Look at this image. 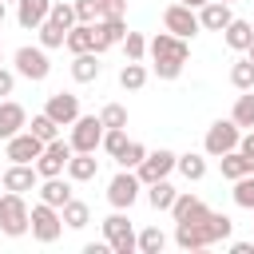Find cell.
I'll return each instance as SVG.
<instances>
[{
    "label": "cell",
    "mask_w": 254,
    "mask_h": 254,
    "mask_svg": "<svg viewBox=\"0 0 254 254\" xmlns=\"http://www.w3.org/2000/svg\"><path fill=\"white\" fill-rule=\"evenodd\" d=\"M28 230H32V206L24 202V194L4 190V194H0V234L20 238V234H28Z\"/></svg>",
    "instance_id": "obj_2"
},
{
    "label": "cell",
    "mask_w": 254,
    "mask_h": 254,
    "mask_svg": "<svg viewBox=\"0 0 254 254\" xmlns=\"http://www.w3.org/2000/svg\"><path fill=\"white\" fill-rule=\"evenodd\" d=\"M147 56L155 60V75H159V79H179L183 67H187V60H190V48H187L183 36L159 32V36L147 40Z\"/></svg>",
    "instance_id": "obj_1"
},
{
    "label": "cell",
    "mask_w": 254,
    "mask_h": 254,
    "mask_svg": "<svg viewBox=\"0 0 254 254\" xmlns=\"http://www.w3.org/2000/svg\"><path fill=\"white\" fill-rule=\"evenodd\" d=\"M175 246L179 250H206L214 246V234H210V222L198 218V222H175Z\"/></svg>",
    "instance_id": "obj_10"
},
{
    "label": "cell",
    "mask_w": 254,
    "mask_h": 254,
    "mask_svg": "<svg viewBox=\"0 0 254 254\" xmlns=\"http://www.w3.org/2000/svg\"><path fill=\"white\" fill-rule=\"evenodd\" d=\"M95 175H99L95 151H75V155L67 159V179H71V183H91Z\"/></svg>",
    "instance_id": "obj_20"
},
{
    "label": "cell",
    "mask_w": 254,
    "mask_h": 254,
    "mask_svg": "<svg viewBox=\"0 0 254 254\" xmlns=\"http://www.w3.org/2000/svg\"><path fill=\"white\" fill-rule=\"evenodd\" d=\"M163 28L167 32H175V36H183V40H190V36H198V8H187V4H171L167 12H163Z\"/></svg>",
    "instance_id": "obj_11"
},
{
    "label": "cell",
    "mask_w": 254,
    "mask_h": 254,
    "mask_svg": "<svg viewBox=\"0 0 254 254\" xmlns=\"http://www.w3.org/2000/svg\"><path fill=\"white\" fill-rule=\"evenodd\" d=\"M103 234H107V242H111L115 254H135L139 250V234L131 230V222H127L123 210H115V214L103 218Z\"/></svg>",
    "instance_id": "obj_7"
},
{
    "label": "cell",
    "mask_w": 254,
    "mask_h": 254,
    "mask_svg": "<svg viewBox=\"0 0 254 254\" xmlns=\"http://www.w3.org/2000/svg\"><path fill=\"white\" fill-rule=\"evenodd\" d=\"M175 171H179L187 183H198V179L206 175V159H202V155H194V151H187V155H179Z\"/></svg>",
    "instance_id": "obj_28"
},
{
    "label": "cell",
    "mask_w": 254,
    "mask_h": 254,
    "mask_svg": "<svg viewBox=\"0 0 254 254\" xmlns=\"http://www.w3.org/2000/svg\"><path fill=\"white\" fill-rule=\"evenodd\" d=\"M250 24H254V20H250Z\"/></svg>",
    "instance_id": "obj_55"
},
{
    "label": "cell",
    "mask_w": 254,
    "mask_h": 254,
    "mask_svg": "<svg viewBox=\"0 0 254 254\" xmlns=\"http://www.w3.org/2000/svg\"><path fill=\"white\" fill-rule=\"evenodd\" d=\"M0 183H4V190L28 194V190H36V183H40V171H36V163H12V167L0 175Z\"/></svg>",
    "instance_id": "obj_15"
},
{
    "label": "cell",
    "mask_w": 254,
    "mask_h": 254,
    "mask_svg": "<svg viewBox=\"0 0 254 254\" xmlns=\"http://www.w3.org/2000/svg\"><path fill=\"white\" fill-rule=\"evenodd\" d=\"M210 214V206L198 198V194H190V190H179V198L171 202V218L175 222H198V218H206Z\"/></svg>",
    "instance_id": "obj_16"
},
{
    "label": "cell",
    "mask_w": 254,
    "mask_h": 254,
    "mask_svg": "<svg viewBox=\"0 0 254 254\" xmlns=\"http://www.w3.org/2000/svg\"><path fill=\"white\" fill-rule=\"evenodd\" d=\"M234 202L242 210H254V171L242 175V179H234Z\"/></svg>",
    "instance_id": "obj_36"
},
{
    "label": "cell",
    "mask_w": 254,
    "mask_h": 254,
    "mask_svg": "<svg viewBox=\"0 0 254 254\" xmlns=\"http://www.w3.org/2000/svg\"><path fill=\"white\" fill-rule=\"evenodd\" d=\"M12 87H16V71L0 67V99H4V95H12Z\"/></svg>",
    "instance_id": "obj_46"
},
{
    "label": "cell",
    "mask_w": 254,
    "mask_h": 254,
    "mask_svg": "<svg viewBox=\"0 0 254 254\" xmlns=\"http://www.w3.org/2000/svg\"><path fill=\"white\" fill-rule=\"evenodd\" d=\"M123 147H127V127H107V131H103V151H107L111 159H119Z\"/></svg>",
    "instance_id": "obj_38"
},
{
    "label": "cell",
    "mask_w": 254,
    "mask_h": 254,
    "mask_svg": "<svg viewBox=\"0 0 254 254\" xmlns=\"http://www.w3.org/2000/svg\"><path fill=\"white\" fill-rule=\"evenodd\" d=\"M246 60H250V64H254V40H250V48H246Z\"/></svg>",
    "instance_id": "obj_51"
},
{
    "label": "cell",
    "mask_w": 254,
    "mask_h": 254,
    "mask_svg": "<svg viewBox=\"0 0 254 254\" xmlns=\"http://www.w3.org/2000/svg\"><path fill=\"white\" fill-rule=\"evenodd\" d=\"M143 83H147V67H143V60H127L123 71H119V87H123V91H139Z\"/></svg>",
    "instance_id": "obj_27"
},
{
    "label": "cell",
    "mask_w": 254,
    "mask_h": 254,
    "mask_svg": "<svg viewBox=\"0 0 254 254\" xmlns=\"http://www.w3.org/2000/svg\"><path fill=\"white\" fill-rule=\"evenodd\" d=\"M36 32H40V44H44L48 52H52V48H64V44H67V28H64V24H56L52 16H48V20H44V24L36 28Z\"/></svg>",
    "instance_id": "obj_30"
},
{
    "label": "cell",
    "mask_w": 254,
    "mask_h": 254,
    "mask_svg": "<svg viewBox=\"0 0 254 254\" xmlns=\"http://www.w3.org/2000/svg\"><path fill=\"white\" fill-rule=\"evenodd\" d=\"M238 139H242V127L234 119H214L206 127V139H202V151L210 159H222L226 151H238Z\"/></svg>",
    "instance_id": "obj_3"
},
{
    "label": "cell",
    "mask_w": 254,
    "mask_h": 254,
    "mask_svg": "<svg viewBox=\"0 0 254 254\" xmlns=\"http://www.w3.org/2000/svg\"><path fill=\"white\" fill-rule=\"evenodd\" d=\"M44 111H48L60 127H71V123L79 119V95H71V91H56V95H48Z\"/></svg>",
    "instance_id": "obj_14"
},
{
    "label": "cell",
    "mask_w": 254,
    "mask_h": 254,
    "mask_svg": "<svg viewBox=\"0 0 254 254\" xmlns=\"http://www.w3.org/2000/svg\"><path fill=\"white\" fill-rule=\"evenodd\" d=\"M99 71H103L99 52H79V56H71V79H75V83H95Z\"/></svg>",
    "instance_id": "obj_22"
},
{
    "label": "cell",
    "mask_w": 254,
    "mask_h": 254,
    "mask_svg": "<svg viewBox=\"0 0 254 254\" xmlns=\"http://www.w3.org/2000/svg\"><path fill=\"white\" fill-rule=\"evenodd\" d=\"M218 171H222V179H242V175H250V167H246V155L242 151H226L222 159H218Z\"/></svg>",
    "instance_id": "obj_31"
},
{
    "label": "cell",
    "mask_w": 254,
    "mask_h": 254,
    "mask_svg": "<svg viewBox=\"0 0 254 254\" xmlns=\"http://www.w3.org/2000/svg\"><path fill=\"white\" fill-rule=\"evenodd\" d=\"M143 159H147V147H143V143H135V139H127V147L119 151V159H115V163H119L123 171H135Z\"/></svg>",
    "instance_id": "obj_35"
},
{
    "label": "cell",
    "mask_w": 254,
    "mask_h": 254,
    "mask_svg": "<svg viewBox=\"0 0 254 254\" xmlns=\"http://www.w3.org/2000/svg\"><path fill=\"white\" fill-rule=\"evenodd\" d=\"M230 83H234L238 91H250V87H254V64H250V60H238V64L230 67Z\"/></svg>",
    "instance_id": "obj_37"
},
{
    "label": "cell",
    "mask_w": 254,
    "mask_h": 254,
    "mask_svg": "<svg viewBox=\"0 0 254 254\" xmlns=\"http://www.w3.org/2000/svg\"><path fill=\"white\" fill-rule=\"evenodd\" d=\"M71 155H75V151H71V143H64V139H52V143L44 147V155L36 159V171H40V179H56V175H64Z\"/></svg>",
    "instance_id": "obj_12"
},
{
    "label": "cell",
    "mask_w": 254,
    "mask_h": 254,
    "mask_svg": "<svg viewBox=\"0 0 254 254\" xmlns=\"http://www.w3.org/2000/svg\"><path fill=\"white\" fill-rule=\"evenodd\" d=\"M0 64H4V44H0Z\"/></svg>",
    "instance_id": "obj_52"
},
{
    "label": "cell",
    "mask_w": 254,
    "mask_h": 254,
    "mask_svg": "<svg viewBox=\"0 0 254 254\" xmlns=\"http://www.w3.org/2000/svg\"><path fill=\"white\" fill-rule=\"evenodd\" d=\"M222 40H226V48L246 52V48H250V40H254V24H250V20H230V24L222 28Z\"/></svg>",
    "instance_id": "obj_24"
},
{
    "label": "cell",
    "mask_w": 254,
    "mask_h": 254,
    "mask_svg": "<svg viewBox=\"0 0 254 254\" xmlns=\"http://www.w3.org/2000/svg\"><path fill=\"white\" fill-rule=\"evenodd\" d=\"M119 48H123V56H127V60H143V56H147V40H143L139 32H127Z\"/></svg>",
    "instance_id": "obj_40"
},
{
    "label": "cell",
    "mask_w": 254,
    "mask_h": 254,
    "mask_svg": "<svg viewBox=\"0 0 254 254\" xmlns=\"http://www.w3.org/2000/svg\"><path fill=\"white\" fill-rule=\"evenodd\" d=\"M206 222H210V234H214V242H226V238L234 234V222H230L226 214H218V210H210V214H206Z\"/></svg>",
    "instance_id": "obj_39"
},
{
    "label": "cell",
    "mask_w": 254,
    "mask_h": 254,
    "mask_svg": "<svg viewBox=\"0 0 254 254\" xmlns=\"http://www.w3.org/2000/svg\"><path fill=\"white\" fill-rule=\"evenodd\" d=\"M28 127V111L16 103V99H0V139L8 143L12 135H20Z\"/></svg>",
    "instance_id": "obj_17"
},
{
    "label": "cell",
    "mask_w": 254,
    "mask_h": 254,
    "mask_svg": "<svg viewBox=\"0 0 254 254\" xmlns=\"http://www.w3.org/2000/svg\"><path fill=\"white\" fill-rule=\"evenodd\" d=\"M230 119H234L238 127H254V87H250V91H242V95L234 99V111H230Z\"/></svg>",
    "instance_id": "obj_32"
},
{
    "label": "cell",
    "mask_w": 254,
    "mask_h": 254,
    "mask_svg": "<svg viewBox=\"0 0 254 254\" xmlns=\"http://www.w3.org/2000/svg\"><path fill=\"white\" fill-rule=\"evenodd\" d=\"M175 163H179V155H175V151H167V147H159V151H147V159L135 167V175H139V183H143V187H151V183L167 179V175L175 171Z\"/></svg>",
    "instance_id": "obj_9"
},
{
    "label": "cell",
    "mask_w": 254,
    "mask_h": 254,
    "mask_svg": "<svg viewBox=\"0 0 254 254\" xmlns=\"http://www.w3.org/2000/svg\"><path fill=\"white\" fill-rule=\"evenodd\" d=\"M99 119H103V127H127V107L123 103H107L99 111Z\"/></svg>",
    "instance_id": "obj_41"
},
{
    "label": "cell",
    "mask_w": 254,
    "mask_h": 254,
    "mask_svg": "<svg viewBox=\"0 0 254 254\" xmlns=\"http://www.w3.org/2000/svg\"><path fill=\"white\" fill-rule=\"evenodd\" d=\"M238 151H242V155H246V167H250V171H254V131H246V135H242V139H238Z\"/></svg>",
    "instance_id": "obj_45"
},
{
    "label": "cell",
    "mask_w": 254,
    "mask_h": 254,
    "mask_svg": "<svg viewBox=\"0 0 254 254\" xmlns=\"http://www.w3.org/2000/svg\"><path fill=\"white\" fill-rule=\"evenodd\" d=\"M60 214H64V226H67V230H83V226L91 222V206L79 202V198H67Z\"/></svg>",
    "instance_id": "obj_26"
},
{
    "label": "cell",
    "mask_w": 254,
    "mask_h": 254,
    "mask_svg": "<svg viewBox=\"0 0 254 254\" xmlns=\"http://www.w3.org/2000/svg\"><path fill=\"white\" fill-rule=\"evenodd\" d=\"M222 4H234V0H222Z\"/></svg>",
    "instance_id": "obj_53"
},
{
    "label": "cell",
    "mask_w": 254,
    "mask_h": 254,
    "mask_svg": "<svg viewBox=\"0 0 254 254\" xmlns=\"http://www.w3.org/2000/svg\"><path fill=\"white\" fill-rule=\"evenodd\" d=\"M44 139L40 135H32V131H20V135H12L8 143H4V155L12 159V163H36L40 155H44Z\"/></svg>",
    "instance_id": "obj_13"
},
{
    "label": "cell",
    "mask_w": 254,
    "mask_h": 254,
    "mask_svg": "<svg viewBox=\"0 0 254 254\" xmlns=\"http://www.w3.org/2000/svg\"><path fill=\"white\" fill-rule=\"evenodd\" d=\"M16 4H20V0H16Z\"/></svg>",
    "instance_id": "obj_54"
},
{
    "label": "cell",
    "mask_w": 254,
    "mask_h": 254,
    "mask_svg": "<svg viewBox=\"0 0 254 254\" xmlns=\"http://www.w3.org/2000/svg\"><path fill=\"white\" fill-rule=\"evenodd\" d=\"M71 8H75V16H79L83 24H95V20H99L103 0H71Z\"/></svg>",
    "instance_id": "obj_42"
},
{
    "label": "cell",
    "mask_w": 254,
    "mask_h": 254,
    "mask_svg": "<svg viewBox=\"0 0 254 254\" xmlns=\"http://www.w3.org/2000/svg\"><path fill=\"white\" fill-rule=\"evenodd\" d=\"M179 4H187V8H202L206 0H179Z\"/></svg>",
    "instance_id": "obj_49"
},
{
    "label": "cell",
    "mask_w": 254,
    "mask_h": 254,
    "mask_svg": "<svg viewBox=\"0 0 254 254\" xmlns=\"http://www.w3.org/2000/svg\"><path fill=\"white\" fill-rule=\"evenodd\" d=\"M103 119L99 115H79L75 123H71V135H67V143H71V151H99L103 147Z\"/></svg>",
    "instance_id": "obj_6"
},
{
    "label": "cell",
    "mask_w": 254,
    "mask_h": 254,
    "mask_svg": "<svg viewBox=\"0 0 254 254\" xmlns=\"http://www.w3.org/2000/svg\"><path fill=\"white\" fill-rule=\"evenodd\" d=\"M111 250V242H87L83 246V254H107Z\"/></svg>",
    "instance_id": "obj_47"
},
{
    "label": "cell",
    "mask_w": 254,
    "mask_h": 254,
    "mask_svg": "<svg viewBox=\"0 0 254 254\" xmlns=\"http://www.w3.org/2000/svg\"><path fill=\"white\" fill-rule=\"evenodd\" d=\"M60 234H64V214H60V206H52V202L40 198V202L32 206V238L44 242V246H52Z\"/></svg>",
    "instance_id": "obj_4"
},
{
    "label": "cell",
    "mask_w": 254,
    "mask_h": 254,
    "mask_svg": "<svg viewBox=\"0 0 254 254\" xmlns=\"http://www.w3.org/2000/svg\"><path fill=\"white\" fill-rule=\"evenodd\" d=\"M4 16H8V0H0V24H4Z\"/></svg>",
    "instance_id": "obj_50"
},
{
    "label": "cell",
    "mask_w": 254,
    "mask_h": 254,
    "mask_svg": "<svg viewBox=\"0 0 254 254\" xmlns=\"http://www.w3.org/2000/svg\"><path fill=\"white\" fill-rule=\"evenodd\" d=\"M230 254H254V242H230Z\"/></svg>",
    "instance_id": "obj_48"
},
{
    "label": "cell",
    "mask_w": 254,
    "mask_h": 254,
    "mask_svg": "<svg viewBox=\"0 0 254 254\" xmlns=\"http://www.w3.org/2000/svg\"><path fill=\"white\" fill-rule=\"evenodd\" d=\"M40 198H44V202H52V206H60V210H64V202H67V198H71V183H64V179H60V175H56V179H44V183H40Z\"/></svg>",
    "instance_id": "obj_25"
},
{
    "label": "cell",
    "mask_w": 254,
    "mask_h": 254,
    "mask_svg": "<svg viewBox=\"0 0 254 254\" xmlns=\"http://www.w3.org/2000/svg\"><path fill=\"white\" fill-rule=\"evenodd\" d=\"M0 187H4V183H0Z\"/></svg>",
    "instance_id": "obj_56"
},
{
    "label": "cell",
    "mask_w": 254,
    "mask_h": 254,
    "mask_svg": "<svg viewBox=\"0 0 254 254\" xmlns=\"http://www.w3.org/2000/svg\"><path fill=\"white\" fill-rule=\"evenodd\" d=\"M175 198H179V190H175L167 179H159V183H151V187H147V202H151L155 210H171V202H175Z\"/></svg>",
    "instance_id": "obj_29"
},
{
    "label": "cell",
    "mask_w": 254,
    "mask_h": 254,
    "mask_svg": "<svg viewBox=\"0 0 254 254\" xmlns=\"http://www.w3.org/2000/svg\"><path fill=\"white\" fill-rule=\"evenodd\" d=\"M230 20H234V12H230V4H222V0H206V4L198 8V24H202L206 32H222Z\"/></svg>",
    "instance_id": "obj_19"
},
{
    "label": "cell",
    "mask_w": 254,
    "mask_h": 254,
    "mask_svg": "<svg viewBox=\"0 0 254 254\" xmlns=\"http://www.w3.org/2000/svg\"><path fill=\"white\" fill-rule=\"evenodd\" d=\"M139 190H143V183H139V175L135 171H123L119 167V175L107 183V202L115 206V210H131L135 206V198H139Z\"/></svg>",
    "instance_id": "obj_8"
},
{
    "label": "cell",
    "mask_w": 254,
    "mask_h": 254,
    "mask_svg": "<svg viewBox=\"0 0 254 254\" xmlns=\"http://www.w3.org/2000/svg\"><path fill=\"white\" fill-rule=\"evenodd\" d=\"M48 16H52L56 24H64V28L79 24V16H75V8H71V4H56V0H52V12H48Z\"/></svg>",
    "instance_id": "obj_43"
},
{
    "label": "cell",
    "mask_w": 254,
    "mask_h": 254,
    "mask_svg": "<svg viewBox=\"0 0 254 254\" xmlns=\"http://www.w3.org/2000/svg\"><path fill=\"white\" fill-rule=\"evenodd\" d=\"M163 250H167V234L159 226H147L139 234V254H163Z\"/></svg>",
    "instance_id": "obj_34"
},
{
    "label": "cell",
    "mask_w": 254,
    "mask_h": 254,
    "mask_svg": "<svg viewBox=\"0 0 254 254\" xmlns=\"http://www.w3.org/2000/svg\"><path fill=\"white\" fill-rule=\"evenodd\" d=\"M71 56H79V52H95V24H71L67 28V44H64Z\"/></svg>",
    "instance_id": "obj_23"
},
{
    "label": "cell",
    "mask_w": 254,
    "mask_h": 254,
    "mask_svg": "<svg viewBox=\"0 0 254 254\" xmlns=\"http://www.w3.org/2000/svg\"><path fill=\"white\" fill-rule=\"evenodd\" d=\"M48 71H52V60H48V48H44V44H36V48L24 44V48L16 52V75L40 83V79H48Z\"/></svg>",
    "instance_id": "obj_5"
},
{
    "label": "cell",
    "mask_w": 254,
    "mask_h": 254,
    "mask_svg": "<svg viewBox=\"0 0 254 254\" xmlns=\"http://www.w3.org/2000/svg\"><path fill=\"white\" fill-rule=\"evenodd\" d=\"M48 12H52V0H20L16 4V24L24 32H36L48 20Z\"/></svg>",
    "instance_id": "obj_18"
},
{
    "label": "cell",
    "mask_w": 254,
    "mask_h": 254,
    "mask_svg": "<svg viewBox=\"0 0 254 254\" xmlns=\"http://www.w3.org/2000/svg\"><path fill=\"white\" fill-rule=\"evenodd\" d=\"M123 36H127V24H123V20H95V52H99V56H103L107 48L123 44Z\"/></svg>",
    "instance_id": "obj_21"
},
{
    "label": "cell",
    "mask_w": 254,
    "mask_h": 254,
    "mask_svg": "<svg viewBox=\"0 0 254 254\" xmlns=\"http://www.w3.org/2000/svg\"><path fill=\"white\" fill-rule=\"evenodd\" d=\"M123 12H127V0H103L99 20H123Z\"/></svg>",
    "instance_id": "obj_44"
},
{
    "label": "cell",
    "mask_w": 254,
    "mask_h": 254,
    "mask_svg": "<svg viewBox=\"0 0 254 254\" xmlns=\"http://www.w3.org/2000/svg\"><path fill=\"white\" fill-rule=\"evenodd\" d=\"M28 131L32 135H40L44 143H52V139H60V123L48 115V111H40V115H32V123H28Z\"/></svg>",
    "instance_id": "obj_33"
}]
</instances>
